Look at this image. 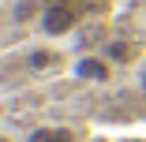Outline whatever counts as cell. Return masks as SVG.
Here are the masks:
<instances>
[{
    "instance_id": "6da1fadb",
    "label": "cell",
    "mask_w": 146,
    "mask_h": 142,
    "mask_svg": "<svg viewBox=\"0 0 146 142\" xmlns=\"http://www.w3.org/2000/svg\"><path fill=\"white\" fill-rule=\"evenodd\" d=\"M75 26H79V11L71 4H45V15L38 22V30L45 38H64V34L75 30Z\"/></svg>"
},
{
    "instance_id": "7a4b0ae2",
    "label": "cell",
    "mask_w": 146,
    "mask_h": 142,
    "mask_svg": "<svg viewBox=\"0 0 146 142\" xmlns=\"http://www.w3.org/2000/svg\"><path fill=\"white\" fill-rule=\"evenodd\" d=\"M75 79H82V82H109L112 79L109 56H82L75 64Z\"/></svg>"
},
{
    "instance_id": "3957f363",
    "label": "cell",
    "mask_w": 146,
    "mask_h": 142,
    "mask_svg": "<svg viewBox=\"0 0 146 142\" xmlns=\"http://www.w3.org/2000/svg\"><path fill=\"white\" fill-rule=\"evenodd\" d=\"M41 15H45V0H15V4H11V19L19 26L41 22Z\"/></svg>"
},
{
    "instance_id": "277c9868",
    "label": "cell",
    "mask_w": 146,
    "mask_h": 142,
    "mask_svg": "<svg viewBox=\"0 0 146 142\" xmlns=\"http://www.w3.org/2000/svg\"><path fill=\"white\" fill-rule=\"evenodd\" d=\"M26 142H79V135L71 127H34Z\"/></svg>"
},
{
    "instance_id": "5b68a950",
    "label": "cell",
    "mask_w": 146,
    "mask_h": 142,
    "mask_svg": "<svg viewBox=\"0 0 146 142\" xmlns=\"http://www.w3.org/2000/svg\"><path fill=\"white\" fill-rule=\"evenodd\" d=\"M52 64H60V52H49V49H30L26 52V67L30 71H45Z\"/></svg>"
},
{
    "instance_id": "8992f818",
    "label": "cell",
    "mask_w": 146,
    "mask_h": 142,
    "mask_svg": "<svg viewBox=\"0 0 146 142\" xmlns=\"http://www.w3.org/2000/svg\"><path fill=\"white\" fill-rule=\"evenodd\" d=\"M105 56H109V60H120V64H127L131 56H135V49H131L127 41H109V49H105Z\"/></svg>"
},
{
    "instance_id": "52a82bcc",
    "label": "cell",
    "mask_w": 146,
    "mask_h": 142,
    "mask_svg": "<svg viewBox=\"0 0 146 142\" xmlns=\"http://www.w3.org/2000/svg\"><path fill=\"white\" fill-rule=\"evenodd\" d=\"M139 86H142V90H146V67H142V75H139Z\"/></svg>"
},
{
    "instance_id": "ba28073f",
    "label": "cell",
    "mask_w": 146,
    "mask_h": 142,
    "mask_svg": "<svg viewBox=\"0 0 146 142\" xmlns=\"http://www.w3.org/2000/svg\"><path fill=\"white\" fill-rule=\"evenodd\" d=\"M0 142H15V135H0Z\"/></svg>"
},
{
    "instance_id": "9c48e42d",
    "label": "cell",
    "mask_w": 146,
    "mask_h": 142,
    "mask_svg": "<svg viewBox=\"0 0 146 142\" xmlns=\"http://www.w3.org/2000/svg\"><path fill=\"white\" fill-rule=\"evenodd\" d=\"M45 4H71V0H45Z\"/></svg>"
}]
</instances>
